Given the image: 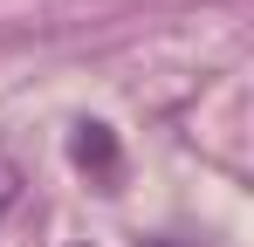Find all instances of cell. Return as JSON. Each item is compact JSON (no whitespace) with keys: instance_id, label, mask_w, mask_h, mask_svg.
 Returning a JSON list of instances; mask_svg holds the SVG:
<instances>
[{"instance_id":"6da1fadb","label":"cell","mask_w":254,"mask_h":247,"mask_svg":"<svg viewBox=\"0 0 254 247\" xmlns=\"http://www.w3.org/2000/svg\"><path fill=\"white\" fill-rule=\"evenodd\" d=\"M76 158H83L103 185L117 179V144H110V130H103V124H83V130H76Z\"/></svg>"},{"instance_id":"7a4b0ae2","label":"cell","mask_w":254,"mask_h":247,"mask_svg":"<svg viewBox=\"0 0 254 247\" xmlns=\"http://www.w3.org/2000/svg\"><path fill=\"white\" fill-rule=\"evenodd\" d=\"M14 199H21V172H14V158L0 151V213H7Z\"/></svg>"}]
</instances>
